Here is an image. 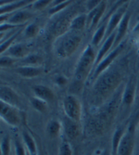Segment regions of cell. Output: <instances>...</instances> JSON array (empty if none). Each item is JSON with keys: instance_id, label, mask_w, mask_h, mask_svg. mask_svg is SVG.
I'll return each mask as SVG.
<instances>
[{"instance_id": "obj_1", "label": "cell", "mask_w": 139, "mask_h": 155, "mask_svg": "<svg viewBox=\"0 0 139 155\" xmlns=\"http://www.w3.org/2000/svg\"><path fill=\"white\" fill-rule=\"evenodd\" d=\"M121 82V75L117 71H108L102 74L95 80L94 91L100 98H107L114 92Z\"/></svg>"}, {"instance_id": "obj_2", "label": "cell", "mask_w": 139, "mask_h": 155, "mask_svg": "<svg viewBox=\"0 0 139 155\" xmlns=\"http://www.w3.org/2000/svg\"><path fill=\"white\" fill-rule=\"evenodd\" d=\"M63 36V35H62ZM55 47L56 54L60 59H67L76 52L82 43V35L78 32H70L65 34L62 38H58Z\"/></svg>"}, {"instance_id": "obj_3", "label": "cell", "mask_w": 139, "mask_h": 155, "mask_svg": "<svg viewBox=\"0 0 139 155\" xmlns=\"http://www.w3.org/2000/svg\"><path fill=\"white\" fill-rule=\"evenodd\" d=\"M96 60V54L94 50L93 46H88L85 48L82 56L80 57L76 67H75V81L78 84H82L89 75L92 68L95 64Z\"/></svg>"}, {"instance_id": "obj_4", "label": "cell", "mask_w": 139, "mask_h": 155, "mask_svg": "<svg viewBox=\"0 0 139 155\" xmlns=\"http://www.w3.org/2000/svg\"><path fill=\"white\" fill-rule=\"evenodd\" d=\"M62 108L68 119L80 122L82 117V104L76 96H66L62 101Z\"/></svg>"}, {"instance_id": "obj_5", "label": "cell", "mask_w": 139, "mask_h": 155, "mask_svg": "<svg viewBox=\"0 0 139 155\" xmlns=\"http://www.w3.org/2000/svg\"><path fill=\"white\" fill-rule=\"evenodd\" d=\"M0 116L6 124L15 127L19 126L22 121L21 110L3 101H0Z\"/></svg>"}, {"instance_id": "obj_6", "label": "cell", "mask_w": 139, "mask_h": 155, "mask_svg": "<svg viewBox=\"0 0 139 155\" xmlns=\"http://www.w3.org/2000/svg\"><path fill=\"white\" fill-rule=\"evenodd\" d=\"M123 46L124 45L121 43L118 48L112 49L99 64L95 67V71H94V74H93V78L95 80H96L102 74H104L107 71V69L109 67V65L114 61V60L118 57V56L120 55V53L122 51Z\"/></svg>"}, {"instance_id": "obj_7", "label": "cell", "mask_w": 139, "mask_h": 155, "mask_svg": "<svg viewBox=\"0 0 139 155\" xmlns=\"http://www.w3.org/2000/svg\"><path fill=\"white\" fill-rule=\"evenodd\" d=\"M0 101H3L20 110H21L23 106L20 95L10 87L4 86V84H2L1 89H0Z\"/></svg>"}, {"instance_id": "obj_8", "label": "cell", "mask_w": 139, "mask_h": 155, "mask_svg": "<svg viewBox=\"0 0 139 155\" xmlns=\"http://www.w3.org/2000/svg\"><path fill=\"white\" fill-rule=\"evenodd\" d=\"M126 7L123 6L119 8H117L112 14H111V17L109 19V21L107 22V31H106V37L105 40L113 33H115L117 30V28L119 27L123 16L126 13Z\"/></svg>"}, {"instance_id": "obj_9", "label": "cell", "mask_w": 139, "mask_h": 155, "mask_svg": "<svg viewBox=\"0 0 139 155\" xmlns=\"http://www.w3.org/2000/svg\"><path fill=\"white\" fill-rule=\"evenodd\" d=\"M74 17L67 14L66 16H62L56 21L51 28V32L53 35L57 38L64 35L70 30V25H71V22Z\"/></svg>"}, {"instance_id": "obj_10", "label": "cell", "mask_w": 139, "mask_h": 155, "mask_svg": "<svg viewBox=\"0 0 139 155\" xmlns=\"http://www.w3.org/2000/svg\"><path fill=\"white\" fill-rule=\"evenodd\" d=\"M134 149V136L131 132H125L118 150V155H133Z\"/></svg>"}, {"instance_id": "obj_11", "label": "cell", "mask_w": 139, "mask_h": 155, "mask_svg": "<svg viewBox=\"0 0 139 155\" xmlns=\"http://www.w3.org/2000/svg\"><path fill=\"white\" fill-rule=\"evenodd\" d=\"M106 6H107L106 2L101 1L100 4L96 8H95L93 10L89 11L88 15H87V25L90 26L91 29L97 26V24H99V22L100 21L103 14L105 12Z\"/></svg>"}, {"instance_id": "obj_12", "label": "cell", "mask_w": 139, "mask_h": 155, "mask_svg": "<svg viewBox=\"0 0 139 155\" xmlns=\"http://www.w3.org/2000/svg\"><path fill=\"white\" fill-rule=\"evenodd\" d=\"M130 18H131V14H130V12L127 11L125 13V15L123 16V18L118 27V29L116 31V38H115L114 45H113V49L118 48L121 44V41L123 40L125 35H126L127 31H128Z\"/></svg>"}, {"instance_id": "obj_13", "label": "cell", "mask_w": 139, "mask_h": 155, "mask_svg": "<svg viewBox=\"0 0 139 155\" xmlns=\"http://www.w3.org/2000/svg\"><path fill=\"white\" fill-rule=\"evenodd\" d=\"M7 56H9L11 58H14L15 60L18 59H24L26 58L28 55H30V49L29 47L25 44H14L13 46H11L6 52ZM4 55V54H3Z\"/></svg>"}, {"instance_id": "obj_14", "label": "cell", "mask_w": 139, "mask_h": 155, "mask_svg": "<svg viewBox=\"0 0 139 155\" xmlns=\"http://www.w3.org/2000/svg\"><path fill=\"white\" fill-rule=\"evenodd\" d=\"M9 15L10 17L8 18L6 22L16 26V25L23 24L26 21H28L34 16V14L29 10H19L12 14H9Z\"/></svg>"}, {"instance_id": "obj_15", "label": "cell", "mask_w": 139, "mask_h": 155, "mask_svg": "<svg viewBox=\"0 0 139 155\" xmlns=\"http://www.w3.org/2000/svg\"><path fill=\"white\" fill-rule=\"evenodd\" d=\"M115 38H116V32L113 33L112 35H110L104 42V44L100 47V48L99 49V52L96 53V60H95V67L99 64L106 56L109 53V50L112 48L113 49V45L115 42Z\"/></svg>"}, {"instance_id": "obj_16", "label": "cell", "mask_w": 139, "mask_h": 155, "mask_svg": "<svg viewBox=\"0 0 139 155\" xmlns=\"http://www.w3.org/2000/svg\"><path fill=\"white\" fill-rule=\"evenodd\" d=\"M33 93L34 97L43 100L47 102L53 101L55 98V94L51 88L47 86H42V84H36L33 87Z\"/></svg>"}, {"instance_id": "obj_17", "label": "cell", "mask_w": 139, "mask_h": 155, "mask_svg": "<svg viewBox=\"0 0 139 155\" xmlns=\"http://www.w3.org/2000/svg\"><path fill=\"white\" fill-rule=\"evenodd\" d=\"M32 1H7V3H0V15L12 14L18 9L27 6Z\"/></svg>"}, {"instance_id": "obj_18", "label": "cell", "mask_w": 139, "mask_h": 155, "mask_svg": "<svg viewBox=\"0 0 139 155\" xmlns=\"http://www.w3.org/2000/svg\"><path fill=\"white\" fill-rule=\"evenodd\" d=\"M64 131L69 139H75L81 134V126L79 122L66 119L64 123Z\"/></svg>"}, {"instance_id": "obj_19", "label": "cell", "mask_w": 139, "mask_h": 155, "mask_svg": "<svg viewBox=\"0 0 139 155\" xmlns=\"http://www.w3.org/2000/svg\"><path fill=\"white\" fill-rule=\"evenodd\" d=\"M15 72L24 78H34L43 74V69L34 66H20L16 68Z\"/></svg>"}, {"instance_id": "obj_20", "label": "cell", "mask_w": 139, "mask_h": 155, "mask_svg": "<svg viewBox=\"0 0 139 155\" xmlns=\"http://www.w3.org/2000/svg\"><path fill=\"white\" fill-rule=\"evenodd\" d=\"M87 25V15L86 14H80L75 16L70 25V30L73 32H80L85 29V27Z\"/></svg>"}, {"instance_id": "obj_21", "label": "cell", "mask_w": 139, "mask_h": 155, "mask_svg": "<svg viewBox=\"0 0 139 155\" xmlns=\"http://www.w3.org/2000/svg\"><path fill=\"white\" fill-rule=\"evenodd\" d=\"M62 124L58 120H50L47 124V134L50 138L58 137L61 132Z\"/></svg>"}, {"instance_id": "obj_22", "label": "cell", "mask_w": 139, "mask_h": 155, "mask_svg": "<svg viewBox=\"0 0 139 155\" xmlns=\"http://www.w3.org/2000/svg\"><path fill=\"white\" fill-rule=\"evenodd\" d=\"M22 142L27 150L29 155H38L37 154V146L34 137L27 132L22 133Z\"/></svg>"}, {"instance_id": "obj_23", "label": "cell", "mask_w": 139, "mask_h": 155, "mask_svg": "<svg viewBox=\"0 0 139 155\" xmlns=\"http://www.w3.org/2000/svg\"><path fill=\"white\" fill-rule=\"evenodd\" d=\"M44 59L39 54H30L26 58L21 60V66H34V67H40L43 64Z\"/></svg>"}, {"instance_id": "obj_24", "label": "cell", "mask_w": 139, "mask_h": 155, "mask_svg": "<svg viewBox=\"0 0 139 155\" xmlns=\"http://www.w3.org/2000/svg\"><path fill=\"white\" fill-rule=\"evenodd\" d=\"M134 96H135V87L133 84L129 83L127 84V87H125L124 92L121 97L122 103L126 106L132 105L134 101Z\"/></svg>"}, {"instance_id": "obj_25", "label": "cell", "mask_w": 139, "mask_h": 155, "mask_svg": "<svg viewBox=\"0 0 139 155\" xmlns=\"http://www.w3.org/2000/svg\"><path fill=\"white\" fill-rule=\"evenodd\" d=\"M124 134L125 131L123 128H119L114 132L112 136V141H111V155H118V150Z\"/></svg>"}, {"instance_id": "obj_26", "label": "cell", "mask_w": 139, "mask_h": 155, "mask_svg": "<svg viewBox=\"0 0 139 155\" xmlns=\"http://www.w3.org/2000/svg\"><path fill=\"white\" fill-rule=\"evenodd\" d=\"M106 31H107V23L100 25L95 30V32L92 37V46L93 47H97L103 41V39L106 37Z\"/></svg>"}, {"instance_id": "obj_27", "label": "cell", "mask_w": 139, "mask_h": 155, "mask_svg": "<svg viewBox=\"0 0 139 155\" xmlns=\"http://www.w3.org/2000/svg\"><path fill=\"white\" fill-rule=\"evenodd\" d=\"M30 103H31L32 107L35 110L40 112V114H46L48 110L47 102L43 100H40V98H38L34 96L30 97Z\"/></svg>"}, {"instance_id": "obj_28", "label": "cell", "mask_w": 139, "mask_h": 155, "mask_svg": "<svg viewBox=\"0 0 139 155\" xmlns=\"http://www.w3.org/2000/svg\"><path fill=\"white\" fill-rule=\"evenodd\" d=\"M1 153L0 155H10L11 151V141L8 136H5L1 140V145H0Z\"/></svg>"}, {"instance_id": "obj_29", "label": "cell", "mask_w": 139, "mask_h": 155, "mask_svg": "<svg viewBox=\"0 0 139 155\" xmlns=\"http://www.w3.org/2000/svg\"><path fill=\"white\" fill-rule=\"evenodd\" d=\"M39 33V26L35 23H31L27 25L24 30V35L27 38H34Z\"/></svg>"}, {"instance_id": "obj_30", "label": "cell", "mask_w": 139, "mask_h": 155, "mask_svg": "<svg viewBox=\"0 0 139 155\" xmlns=\"http://www.w3.org/2000/svg\"><path fill=\"white\" fill-rule=\"evenodd\" d=\"M72 4V1H59L58 4H56L53 8H51L48 10V15L49 16H53L55 14H57L58 12L63 10L65 8H67L69 5Z\"/></svg>"}, {"instance_id": "obj_31", "label": "cell", "mask_w": 139, "mask_h": 155, "mask_svg": "<svg viewBox=\"0 0 139 155\" xmlns=\"http://www.w3.org/2000/svg\"><path fill=\"white\" fill-rule=\"evenodd\" d=\"M19 35V32L16 33L15 35H12L8 39H7L6 41H2L1 42V47H0V53H1V55H3L11 46H13V42L14 40L16 39V37L18 36Z\"/></svg>"}, {"instance_id": "obj_32", "label": "cell", "mask_w": 139, "mask_h": 155, "mask_svg": "<svg viewBox=\"0 0 139 155\" xmlns=\"http://www.w3.org/2000/svg\"><path fill=\"white\" fill-rule=\"evenodd\" d=\"M15 61L16 60L14 58H11L7 55H2L1 60H0V66H1V68H8L15 63Z\"/></svg>"}, {"instance_id": "obj_33", "label": "cell", "mask_w": 139, "mask_h": 155, "mask_svg": "<svg viewBox=\"0 0 139 155\" xmlns=\"http://www.w3.org/2000/svg\"><path fill=\"white\" fill-rule=\"evenodd\" d=\"M51 4L50 0H38V1H34L32 4V7L34 10H43L46 8L48 5Z\"/></svg>"}, {"instance_id": "obj_34", "label": "cell", "mask_w": 139, "mask_h": 155, "mask_svg": "<svg viewBox=\"0 0 139 155\" xmlns=\"http://www.w3.org/2000/svg\"><path fill=\"white\" fill-rule=\"evenodd\" d=\"M14 149H15V155H27V150L24 144L21 143L20 140H15Z\"/></svg>"}, {"instance_id": "obj_35", "label": "cell", "mask_w": 139, "mask_h": 155, "mask_svg": "<svg viewBox=\"0 0 139 155\" xmlns=\"http://www.w3.org/2000/svg\"><path fill=\"white\" fill-rule=\"evenodd\" d=\"M60 155H73L72 146L68 142H64L60 147Z\"/></svg>"}, {"instance_id": "obj_36", "label": "cell", "mask_w": 139, "mask_h": 155, "mask_svg": "<svg viewBox=\"0 0 139 155\" xmlns=\"http://www.w3.org/2000/svg\"><path fill=\"white\" fill-rule=\"evenodd\" d=\"M55 83L57 84L59 87H63L67 84V79L62 75H59L55 78Z\"/></svg>"}, {"instance_id": "obj_37", "label": "cell", "mask_w": 139, "mask_h": 155, "mask_svg": "<svg viewBox=\"0 0 139 155\" xmlns=\"http://www.w3.org/2000/svg\"><path fill=\"white\" fill-rule=\"evenodd\" d=\"M133 34L135 35H139V22L136 24V26L134 27V29L133 31Z\"/></svg>"}, {"instance_id": "obj_38", "label": "cell", "mask_w": 139, "mask_h": 155, "mask_svg": "<svg viewBox=\"0 0 139 155\" xmlns=\"http://www.w3.org/2000/svg\"><path fill=\"white\" fill-rule=\"evenodd\" d=\"M99 155H111V151H109V150H102Z\"/></svg>"}, {"instance_id": "obj_39", "label": "cell", "mask_w": 139, "mask_h": 155, "mask_svg": "<svg viewBox=\"0 0 139 155\" xmlns=\"http://www.w3.org/2000/svg\"><path fill=\"white\" fill-rule=\"evenodd\" d=\"M138 132H139V126H138Z\"/></svg>"}, {"instance_id": "obj_40", "label": "cell", "mask_w": 139, "mask_h": 155, "mask_svg": "<svg viewBox=\"0 0 139 155\" xmlns=\"http://www.w3.org/2000/svg\"><path fill=\"white\" fill-rule=\"evenodd\" d=\"M86 155H91V154H86Z\"/></svg>"}, {"instance_id": "obj_41", "label": "cell", "mask_w": 139, "mask_h": 155, "mask_svg": "<svg viewBox=\"0 0 139 155\" xmlns=\"http://www.w3.org/2000/svg\"><path fill=\"white\" fill-rule=\"evenodd\" d=\"M40 155H42V154H40Z\"/></svg>"}]
</instances>
